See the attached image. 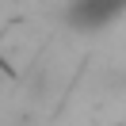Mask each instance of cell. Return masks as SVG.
<instances>
[{
	"label": "cell",
	"instance_id": "obj_1",
	"mask_svg": "<svg viewBox=\"0 0 126 126\" xmlns=\"http://www.w3.org/2000/svg\"><path fill=\"white\" fill-rule=\"evenodd\" d=\"M118 16H126V0H69L65 8V23L84 34L111 27Z\"/></svg>",
	"mask_w": 126,
	"mask_h": 126
}]
</instances>
